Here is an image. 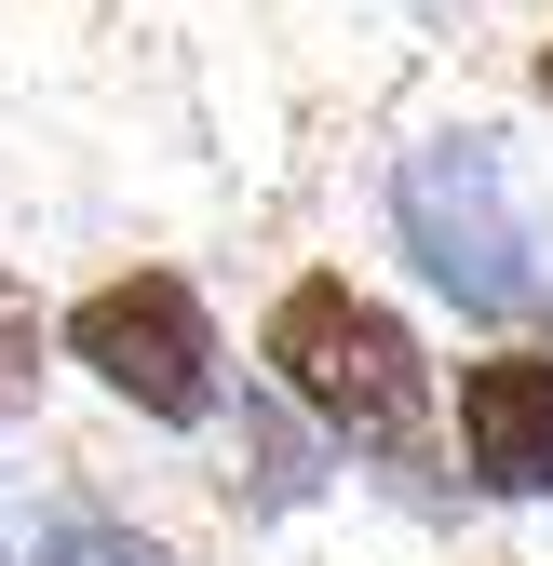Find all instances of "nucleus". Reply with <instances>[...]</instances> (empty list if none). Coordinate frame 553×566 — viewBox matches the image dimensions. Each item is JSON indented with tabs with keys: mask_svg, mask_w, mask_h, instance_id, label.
I'll use <instances>...</instances> for the list:
<instances>
[{
	"mask_svg": "<svg viewBox=\"0 0 553 566\" xmlns=\"http://www.w3.org/2000/svg\"><path fill=\"white\" fill-rule=\"evenodd\" d=\"M257 365L284 378V405H311L337 446H365V459H419L432 432V365H419V337H405V311H378L365 283H284L257 324Z\"/></svg>",
	"mask_w": 553,
	"mask_h": 566,
	"instance_id": "nucleus-1",
	"label": "nucleus"
},
{
	"mask_svg": "<svg viewBox=\"0 0 553 566\" xmlns=\"http://www.w3.org/2000/svg\"><path fill=\"white\" fill-rule=\"evenodd\" d=\"M392 230H405V256H419L459 311H553V270H540V230L513 217V176H500V149L487 135H432V149H405V176H392Z\"/></svg>",
	"mask_w": 553,
	"mask_h": 566,
	"instance_id": "nucleus-2",
	"label": "nucleus"
},
{
	"mask_svg": "<svg viewBox=\"0 0 553 566\" xmlns=\"http://www.w3.org/2000/svg\"><path fill=\"white\" fill-rule=\"evenodd\" d=\"M67 365H82L108 405L163 418V432H202V418H217V324H202V297L176 270L95 283V297L67 311Z\"/></svg>",
	"mask_w": 553,
	"mask_h": 566,
	"instance_id": "nucleus-3",
	"label": "nucleus"
},
{
	"mask_svg": "<svg viewBox=\"0 0 553 566\" xmlns=\"http://www.w3.org/2000/svg\"><path fill=\"white\" fill-rule=\"evenodd\" d=\"M459 472L487 500H553V350L459 365Z\"/></svg>",
	"mask_w": 553,
	"mask_h": 566,
	"instance_id": "nucleus-4",
	"label": "nucleus"
},
{
	"mask_svg": "<svg viewBox=\"0 0 553 566\" xmlns=\"http://www.w3.org/2000/svg\"><path fill=\"white\" fill-rule=\"evenodd\" d=\"M41 566H176V553L135 539V526H108V513H54V553Z\"/></svg>",
	"mask_w": 553,
	"mask_h": 566,
	"instance_id": "nucleus-5",
	"label": "nucleus"
},
{
	"mask_svg": "<svg viewBox=\"0 0 553 566\" xmlns=\"http://www.w3.org/2000/svg\"><path fill=\"white\" fill-rule=\"evenodd\" d=\"M28 391H41V297L0 270V418H14Z\"/></svg>",
	"mask_w": 553,
	"mask_h": 566,
	"instance_id": "nucleus-6",
	"label": "nucleus"
},
{
	"mask_svg": "<svg viewBox=\"0 0 553 566\" xmlns=\"http://www.w3.org/2000/svg\"><path fill=\"white\" fill-rule=\"evenodd\" d=\"M540 95H553V41H540Z\"/></svg>",
	"mask_w": 553,
	"mask_h": 566,
	"instance_id": "nucleus-7",
	"label": "nucleus"
}]
</instances>
